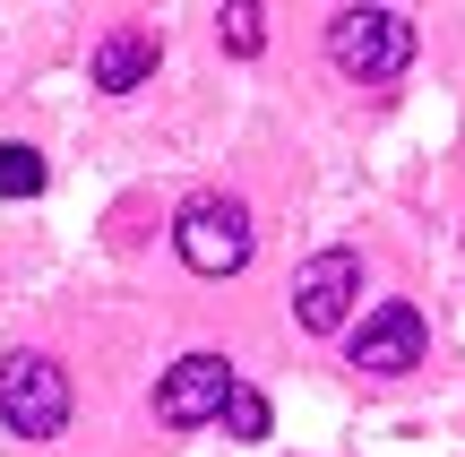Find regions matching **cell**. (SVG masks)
Segmentation results:
<instances>
[{"instance_id": "5b68a950", "label": "cell", "mask_w": 465, "mask_h": 457, "mask_svg": "<svg viewBox=\"0 0 465 457\" xmlns=\"http://www.w3.org/2000/svg\"><path fill=\"white\" fill-rule=\"evenodd\" d=\"M224 397H232L224 354H182L164 372V389H155V414H164L173 432H199V423H224Z\"/></svg>"}, {"instance_id": "8992f818", "label": "cell", "mask_w": 465, "mask_h": 457, "mask_svg": "<svg viewBox=\"0 0 465 457\" xmlns=\"http://www.w3.org/2000/svg\"><path fill=\"white\" fill-rule=\"evenodd\" d=\"M353 363L380 372V380L414 372V363H422V311H414V303H380L362 328H353Z\"/></svg>"}, {"instance_id": "6da1fadb", "label": "cell", "mask_w": 465, "mask_h": 457, "mask_svg": "<svg viewBox=\"0 0 465 457\" xmlns=\"http://www.w3.org/2000/svg\"><path fill=\"white\" fill-rule=\"evenodd\" d=\"M328 61L345 69V78H362V86L397 78V69L414 61V17L405 9H336L328 17Z\"/></svg>"}, {"instance_id": "3957f363", "label": "cell", "mask_w": 465, "mask_h": 457, "mask_svg": "<svg viewBox=\"0 0 465 457\" xmlns=\"http://www.w3.org/2000/svg\"><path fill=\"white\" fill-rule=\"evenodd\" d=\"M173 242H182L190 276H232V268H250V216H242V199H190L182 224H173Z\"/></svg>"}, {"instance_id": "7a4b0ae2", "label": "cell", "mask_w": 465, "mask_h": 457, "mask_svg": "<svg viewBox=\"0 0 465 457\" xmlns=\"http://www.w3.org/2000/svg\"><path fill=\"white\" fill-rule=\"evenodd\" d=\"M0 423L26 441H52L69 423V372L52 354H9L0 363Z\"/></svg>"}, {"instance_id": "ba28073f", "label": "cell", "mask_w": 465, "mask_h": 457, "mask_svg": "<svg viewBox=\"0 0 465 457\" xmlns=\"http://www.w3.org/2000/svg\"><path fill=\"white\" fill-rule=\"evenodd\" d=\"M224 432H232V441H267V397L232 380V397H224Z\"/></svg>"}, {"instance_id": "9c48e42d", "label": "cell", "mask_w": 465, "mask_h": 457, "mask_svg": "<svg viewBox=\"0 0 465 457\" xmlns=\"http://www.w3.org/2000/svg\"><path fill=\"white\" fill-rule=\"evenodd\" d=\"M0 190H9V199H35V190H44V155L35 147H0Z\"/></svg>"}, {"instance_id": "277c9868", "label": "cell", "mask_w": 465, "mask_h": 457, "mask_svg": "<svg viewBox=\"0 0 465 457\" xmlns=\"http://www.w3.org/2000/svg\"><path fill=\"white\" fill-rule=\"evenodd\" d=\"M353 293H362V259L353 251H319V259H302V276H293V320L311 328V337H336V328L353 320Z\"/></svg>"}, {"instance_id": "30bf717a", "label": "cell", "mask_w": 465, "mask_h": 457, "mask_svg": "<svg viewBox=\"0 0 465 457\" xmlns=\"http://www.w3.org/2000/svg\"><path fill=\"white\" fill-rule=\"evenodd\" d=\"M259 17H267V9L232 0V9H224V52H259V44H267V26H259Z\"/></svg>"}, {"instance_id": "52a82bcc", "label": "cell", "mask_w": 465, "mask_h": 457, "mask_svg": "<svg viewBox=\"0 0 465 457\" xmlns=\"http://www.w3.org/2000/svg\"><path fill=\"white\" fill-rule=\"evenodd\" d=\"M147 78H155V35L121 26V35L95 44V86H104V95H130V86H147Z\"/></svg>"}]
</instances>
